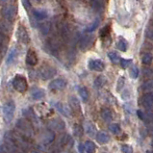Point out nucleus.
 Here are the masks:
<instances>
[{"instance_id":"f257e3e1","label":"nucleus","mask_w":153,"mask_h":153,"mask_svg":"<svg viewBox=\"0 0 153 153\" xmlns=\"http://www.w3.org/2000/svg\"><path fill=\"white\" fill-rule=\"evenodd\" d=\"M12 84L14 89L21 94L25 93L28 89V82L26 80V78L21 74H16L14 77V79H13Z\"/></svg>"},{"instance_id":"f03ea898","label":"nucleus","mask_w":153,"mask_h":153,"mask_svg":"<svg viewBox=\"0 0 153 153\" xmlns=\"http://www.w3.org/2000/svg\"><path fill=\"white\" fill-rule=\"evenodd\" d=\"M3 115L4 120L6 122H11L14 119L15 111H16V104L14 101H8L3 106Z\"/></svg>"},{"instance_id":"7ed1b4c3","label":"nucleus","mask_w":153,"mask_h":153,"mask_svg":"<svg viewBox=\"0 0 153 153\" xmlns=\"http://www.w3.org/2000/svg\"><path fill=\"white\" fill-rule=\"evenodd\" d=\"M1 15L9 21L15 20L17 16V7L15 5H7L1 10Z\"/></svg>"},{"instance_id":"20e7f679","label":"nucleus","mask_w":153,"mask_h":153,"mask_svg":"<svg viewBox=\"0 0 153 153\" xmlns=\"http://www.w3.org/2000/svg\"><path fill=\"white\" fill-rule=\"evenodd\" d=\"M57 73L56 68L51 67V65H43L40 69H39V76H40L42 80H47L50 78H53Z\"/></svg>"},{"instance_id":"39448f33","label":"nucleus","mask_w":153,"mask_h":153,"mask_svg":"<svg viewBox=\"0 0 153 153\" xmlns=\"http://www.w3.org/2000/svg\"><path fill=\"white\" fill-rule=\"evenodd\" d=\"M16 36L17 41L21 43H23V45H27V43L30 42V36L27 32V29L22 25L19 26V28L16 30Z\"/></svg>"},{"instance_id":"423d86ee","label":"nucleus","mask_w":153,"mask_h":153,"mask_svg":"<svg viewBox=\"0 0 153 153\" xmlns=\"http://www.w3.org/2000/svg\"><path fill=\"white\" fill-rule=\"evenodd\" d=\"M94 42V37L93 35H85L84 37L81 38V40L79 42V48L82 51H86L93 46Z\"/></svg>"},{"instance_id":"0eeeda50","label":"nucleus","mask_w":153,"mask_h":153,"mask_svg":"<svg viewBox=\"0 0 153 153\" xmlns=\"http://www.w3.org/2000/svg\"><path fill=\"white\" fill-rule=\"evenodd\" d=\"M16 126L21 132L26 135V136H32L33 135V128H32L31 123L28 122L27 120H25L24 119L19 120Z\"/></svg>"},{"instance_id":"6e6552de","label":"nucleus","mask_w":153,"mask_h":153,"mask_svg":"<svg viewBox=\"0 0 153 153\" xmlns=\"http://www.w3.org/2000/svg\"><path fill=\"white\" fill-rule=\"evenodd\" d=\"M45 47L48 50L49 53H51L53 56H58L60 50V45L57 41L53 40V39H49L45 42Z\"/></svg>"},{"instance_id":"1a4fd4ad","label":"nucleus","mask_w":153,"mask_h":153,"mask_svg":"<svg viewBox=\"0 0 153 153\" xmlns=\"http://www.w3.org/2000/svg\"><path fill=\"white\" fill-rule=\"evenodd\" d=\"M58 28H59L60 35L63 40L65 42L68 41L71 36V28H69L68 24L65 22H61L58 26Z\"/></svg>"},{"instance_id":"9d476101","label":"nucleus","mask_w":153,"mask_h":153,"mask_svg":"<svg viewBox=\"0 0 153 153\" xmlns=\"http://www.w3.org/2000/svg\"><path fill=\"white\" fill-rule=\"evenodd\" d=\"M141 104L147 111H151L153 106V94L151 93H146V94H143L141 98Z\"/></svg>"},{"instance_id":"9b49d317","label":"nucleus","mask_w":153,"mask_h":153,"mask_svg":"<svg viewBox=\"0 0 153 153\" xmlns=\"http://www.w3.org/2000/svg\"><path fill=\"white\" fill-rule=\"evenodd\" d=\"M89 68L91 71H103L105 68V64L102 60L95 59V60H91L89 63Z\"/></svg>"},{"instance_id":"f8f14e48","label":"nucleus","mask_w":153,"mask_h":153,"mask_svg":"<svg viewBox=\"0 0 153 153\" xmlns=\"http://www.w3.org/2000/svg\"><path fill=\"white\" fill-rule=\"evenodd\" d=\"M67 86V81L64 79H61V78H58V79H55L53 81H51L49 83V89L50 90H54V91H61L64 90Z\"/></svg>"},{"instance_id":"ddd939ff","label":"nucleus","mask_w":153,"mask_h":153,"mask_svg":"<svg viewBox=\"0 0 153 153\" xmlns=\"http://www.w3.org/2000/svg\"><path fill=\"white\" fill-rule=\"evenodd\" d=\"M26 64L31 65V67H34L39 63V59H38V56L37 53L32 49H29L27 54H26Z\"/></svg>"},{"instance_id":"4468645a","label":"nucleus","mask_w":153,"mask_h":153,"mask_svg":"<svg viewBox=\"0 0 153 153\" xmlns=\"http://www.w3.org/2000/svg\"><path fill=\"white\" fill-rule=\"evenodd\" d=\"M14 30V26L9 20H2L0 21V32L3 34H10Z\"/></svg>"},{"instance_id":"2eb2a0df","label":"nucleus","mask_w":153,"mask_h":153,"mask_svg":"<svg viewBox=\"0 0 153 153\" xmlns=\"http://www.w3.org/2000/svg\"><path fill=\"white\" fill-rule=\"evenodd\" d=\"M49 127L52 130H55V131H61L65 128V122L60 120V119H55V120H52L49 122Z\"/></svg>"},{"instance_id":"dca6fc26","label":"nucleus","mask_w":153,"mask_h":153,"mask_svg":"<svg viewBox=\"0 0 153 153\" xmlns=\"http://www.w3.org/2000/svg\"><path fill=\"white\" fill-rule=\"evenodd\" d=\"M33 16L38 20H43L48 16V13L43 9H35L33 10Z\"/></svg>"},{"instance_id":"f3484780","label":"nucleus","mask_w":153,"mask_h":153,"mask_svg":"<svg viewBox=\"0 0 153 153\" xmlns=\"http://www.w3.org/2000/svg\"><path fill=\"white\" fill-rule=\"evenodd\" d=\"M97 140L100 145H106L109 142H110V136L106 133V132H98L97 135Z\"/></svg>"},{"instance_id":"a211bd4d","label":"nucleus","mask_w":153,"mask_h":153,"mask_svg":"<svg viewBox=\"0 0 153 153\" xmlns=\"http://www.w3.org/2000/svg\"><path fill=\"white\" fill-rule=\"evenodd\" d=\"M69 105H71V108L72 109L73 111H75V112H80L81 111L80 103H79L78 99L75 97H69Z\"/></svg>"},{"instance_id":"6ab92c4d","label":"nucleus","mask_w":153,"mask_h":153,"mask_svg":"<svg viewBox=\"0 0 153 153\" xmlns=\"http://www.w3.org/2000/svg\"><path fill=\"white\" fill-rule=\"evenodd\" d=\"M101 117L105 121H111L113 120V114L112 111L108 108H104L101 110Z\"/></svg>"},{"instance_id":"aec40b11","label":"nucleus","mask_w":153,"mask_h":153,"mask_svg":"<svg viewBox=\"0 0 153 153\" xmlns=\"http://www.w3.org/2000/svg\"><path fill=\"white\" fill-rule=\"evenodd\" d=\"M45 91L42 90V89H37L32 93V97L35 100H41L45 97Z\"/></svg>"},{"instance_id":"412c9836","label":"nucleus","mask_w":153,"mask_h":153,"mask_svg":"<svg viewBox=\"0 0 153 153\" xmlns=\"http://www.w3.org/2000/svg\"><path fill=\"white\" fill-rule=\"evenodd\" d=\"M117 49H120V51L125 52L128 48V43L124 40V39L120 38L119 40V42H117Z\"/></svg>"},{"instance_id":"4be33fe9","label":"nucleus","mask_w":153,"mask_h":153,"mask_svg":"<svg viewBox=\"0 0 153 153\" xmlns=\"http://www.w3.org/2000/svg\"><path fill=\"white\" fill-rule=\"evenodd\" d=\"M78 93H79V95L81 97L83 101H84V102L88 101V100H89V91L85 88V87H81V88H79V90H78Z\"/></svg>"},{"instance_id":"5701e85b","label":"nucleus","mask_w":153,"mask_h":153,"mask_svg":"<svg viewBox=\"0 0 153 153\" xmlns=\"http://www.w3.org/2000/svg\"><path fill=\"white\" fill-rule=\"evenodd\" d=\"M95 145L91 141H87L85 143H84V151L88 152V153H91V152H94L95 151Z\"/></svg>"},{"instance_id":"b1692460","label":"nucleus","mask_w":153,"mask_h":153,"mask_svg":"<svg viewBox=\"0 0 153 153\" xmlns=\"http://www.w3.org/2000/svg\"><path fill=\"white\" fill-rule=\"evenodd\" d=\"M108 57H109V59L111 60V62L114 63V64H117V63H120V55L117 53V52L115 51H111V52H109L108 53Z\"/></svg>"},{"instance_id":"393cba45","label":"nucleus","mask_w":153,"mask_h":153,"mask_svg":"<svg viewBox=\"0 0 153 153\" xmlns=\"http://www.w3.org/2000/svg\"><path fill=\"white\" fill-rule=\"evenodd\" d=\"M55 106L57 108V110H58L61 114H63L64 116H65V117L69 116V110H68V109H65V107L62 103H56Z\"/></svg>"},{"instance_id":"a878e982","label":"nucleus","mask_w":153,"mask_h":153,"mask_svg":"<svg viewBox=\"0 0 153 153\" xmlns=\"http://www.w3.org/2000/svg\"><path fill=\"white\" fill-rule=\"evenodd\" d=\"M105 83H106V77L100 75L97 78V79H95L94 86L97 87V88H102V87L105 85Z\"/></svg>"},{"instance_id":"bb28decb","label":"nucleus","mask_w":153,"mask_h":153,"mask_svg":"<svg viewBox=\"0 0 153 153\" xmlns=\"http://www.w3.org/2000/svg\"><path fill=\"white\" fill-rule=\"evenodd\" d=\"M17 55V49L16 48H13L10 53H9L8 55V58H7V64H12L13 62H14V60L16 59V57Z\"/></svg>"},{"instance_id":"cd10ccee","label":"nucleus","mask_w":153,"mask_h":153,"mask_svg":"<svg viewBox=\"0 0 153 153\" xmlns=\"http://www.w3.org/2000/svg\"><path fill=\"white\" fill-rule=\"evenodd\" d=\"M54 139H55V135L53 132H46L45 137H43V142H45V143L48 145V143L54 141Z\"/></svg>"},{"instance_id":"c85d7f7f","label":"nucleus","mask_w":153,"mask_h":153,"mask_svg":"<svg viewBox=\"0 0 153 153\" xmlns=\"http://www.w3.org/2000/svg\"><path fill=\"white\" fill-rule=\"evenodd\" d=\"M109 130H110L111 132L114 134H120L121 132L120 125L117 124V123H112V124L109 125Z\"/></svg>"},{"instance_id":"c756f323","label":"nucleus","mask_w":153,"mask_h":153,"mask_svg":"<svg viewBox=\"0 0 153 153\" xmlns=\"http://www.w3.org/2000/svg\"><path fill=\"white\" fill-rule=\"evenodd\" d=\"M40 30L43 35L48 34L51 30V24L50 23H42L40 25Z\"/></svg>"},{"instance_id":"7c9ffc66","label":"nucleus","mask_w":153,"mask_h":153,"mask_svg":"<svg viewBox=\"0 0 153 153\" xmlns=\"http://www.w3.org/2000/svg\"><path fill=\"white\" fill-rule=\"evenodd\" d=\"M93 7L97 11H101L104 9V2L103 0H94Z\"/></svg>"},{"instance_id":"2f4dec72","label":"nucleus","mask_w":153,"mask_h":153,"mask_svg":"<svg viewBox=\"0 0 153 153\" xmlns=\"http://www.w3.org/2000/svg\"><path fill=\"white\" fill-rule=\"evenodd\" d=\"M110 26L109 25H106V26H104V27L100 30V33H99V36L101 37V38H107L109 36V34H110Z\"/></svg>"},{"instance_id":"473e14b6","label":"nucleus","mask_w":153,"mask_h":153,"mask_svg":"<svg viewBox=\"0 0 153 153\" xmlns=\"http://www.w3.org/2000/svg\"><path fill=\"white\" fill-rule=\"evenodd\" d=\"M86 132H87V134H89L90 136H94L95 133V127L94 126V124H91V122H87Z\"/></svg>"},{"instance_id":"72a5a7b5","label":"nucleus","mask_w":153,"mask_h":153,"mask_svg":"<svg viewBox=\"0 0 153 153\" xmlns=\"http://www.w3.org/2000/svg\"><path fill=\"white\" fill-rule=\"evenodd\" d=\"M6 42H7V36L5 34L0 32V52L2 51L3 48H5Z\"/></svg>"},{"instance_id":"f704fd0d","label":"nucleus","mask_w":153,"mask_h":153,"mask_svg":"<svg viewBox=\"0 0 153 153\" xmlns=\"http://www.w3.org/2000/svg\"><path fill=\"white\" fill-rule=\"evenodd\" d=\"M142 62L145 65H150L152 63V55L150 53L143 54V58H142Z\"/></svg>"},{"instance_id":"c9c22d12","label":"nucleus","mask_w":153,"mask_h":153,"mask_svg":"<svg viewBox=\"0 0 153 153\" xmlns=\"http://www.w3.org/2000/svg\"><path fill=\"white\" fill-rule=\"evenodd\" d=\"M124 85H125V77L124 76H120L119 78V80H117V91H120L121 89L124 87Z\"/></svg>"},{"instance_id":"e433bc0d","label":"nucleus","mask_w":153,"mask_h":153,"mask_svg":"<svg viewBox=\"0 0 153 153\" xmlns=\"http://www.w3.org/2000/svg\"><path fill=\"white\" fill-rule=\"evenodd\" d=\"M131 63H132V60H131V59H120V67L122 68H127L131 65Z\"/></svg>"},{"instance_id":"4c0bfd02","label":"nucleus","mask_w":153,"mask_h":153,"mask_svg":"<svg viewBox=\"0 0 153 153\" xmlns=\"http://www.w3.org/2000/svg\"><path fill=\"white\" fill-rule=\"evenodd\" d=\"M130 76L133 78V79H137L139 76V69L137 67H132L130 68Z\"/></svg>"},{"instance_id":"58836bf2","label":"nucleus","mask_w":153,"mask_h":153,"mask_svg":"<svg viewBox=\"0 0 153 153\" xmlns=\"http://www.w3.org/2000/svg\"><path fill=\"white\" fill-rule=\"evenodd\" d=\"M151 89H152V81H151V80L146 82L145 84L143 85V87H142V90H143V91H145L146 93H147V91H150Z\"/></svg>"},{"instance_id":"ea45409f","label":"nucleus","mask_w":153,"mask_h":153,"mask_svg":"<svg viewBox=\"0 0 153 153\" xmlns=\"http://www.w3.org/2000/svg\"><path fill=\"white\" fill-rule=\"evenodd\" d=\"M121 151L124 152V153H132L133 147L129 145H122L121 146Z\"/></svg>"},{"instance_id":"a19ab883","label":"nucleus","mask_w":153,"mask_h":153,"mask_svg":"<svg viewBox=\"0 0 153 153\" xmlns=\"http://www.w3.org/2000/svg\"><path fill=\"white\" fill-rule=\"evenodd\" d=\"M137 114H138V117H139L140 120H142L143 121H148V117H146V115L143 111L138 110L137 111Z\"/></svg>"},{"instance_id":"79ce46f5","label":"nucleus","mask_w":153,"mask_h":153,"mask_svg":"<svg viewBox=\"0 0 153 153\" xmlns=\"http://www.w3.org/2000/svg\"><path fill=\"white\" fill-rule=\"evenodd\" d=\"M146 37L149 40H152L153 39V32H152V26L149 25L148 27L146 28Z\"/></svg>"},{"instance_id":"37998d69","label":"nucleus","mask_w":153,"mask_h":153,"mask_svg":"<svg viewBox=\"0 0 153 153\" xmlns=\"http://www.w3.org/2000/svg\"><path fill=\"white\" fill-rule=\"evenodd\" d=\"M74 134L78 137H81L83 135V129L80 125H76L75 127H74Z\"/></svg>"},{"instance_id":"c03bdc74","label":"nucleus","mask_w":153,"mask_h":153,"mask_svg":"<svg viewBox=\"0 0 153 153\" xmlns=\"http://www.w3.org/2000/svg\"><path fill=\"white\" fill-rule=\"evenodd\" d=\"M98 23H99V21H98V20H97L94 23H93V24H91V25L90 26V27H89L88 29H87V31L90 32V33H91V32H94V30L97 29V26H98Z\"/></svg>"},{"instance_id":"a18cd8bd","label":"nucleus","mask_w":153,"mask_h":153,"mask_svg":"<svg viewBox=\"0 0 153 153\" xmlns=\"http://www.w3.org/2000/svg\"><path fill=\"white\" fill-rule=\"evenodd\" d=\"M22 5L26 10H29L30 7H31V3H30L29 0H22Z\"/></svg>"},{"instance_id":"49530a36","label":"nucleus","mask_w":153,"mask_h":153,"mask_svg":"<svg viewBox=\"0 0 153 153\" xmlns=\"http://www.w3.org/2000/svg\"><path fill=\"white\" fill-rule=\"evenodd\" d=\"M143 74H145V76L146 77H150L151 76V74H152V71H151V69L149 68H146V69H143Z\"/></svg>"},{"instance_id":"de8ad7c7","label":"nucleus","mask_w":153,"mask_h":153,"mask_svg":"<svg viewBox=\"0 0 153 153\" xmlns=\"http://www.w3.org/2000/svg\"><path fill=\"white\" fill-rule=\"evenodd\" d=\"M79 151H81V152L84 151V145H82V143L79 145Z\"/></svg>"},{"instance_id":"09e8293b","label":"nucleus","mask_w":153,"mask_h":153,"mask_svg":"<svg viewBox=\"0 0 153 153\" xmlns=\"http://www.w3.org/2000/svg\"><path fill=\"white\" fill-rule=\"evenodd\" d=\"M9 1H14V0H1V2L5 3V2H9Z\"/></svg>"}]
</instances>
